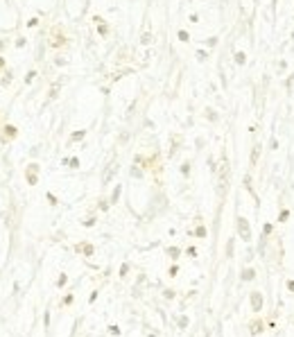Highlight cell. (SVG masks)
<instances>
[{
    "label": "cell",
    "instance_id": "obj_9",
    "mask_svg": "<svg viewBox=\"0 0 294 337\" xmlns=\"http://www.w3.org/2000/svg\"><path fill=\"white\" fill-rule=\"evenodd\" d=\"M235 59H238V63H244V54H242V52H238V54H235Z\"/></svg>",
    "mask_w": 294,
    "mask_h": 337
},
{
    "label": "cell",
    "instance_id": "obj_11",
    "mask_svg": "<svg viewBox=\"0 0 294 337\" xmlns=\"http://www.w3.org/2000/svg\"><path fill=\"white\" fill-rule=\"evenodd\" d=\"M68 303H72V294H68L66 299H63V305H68Z\"/></svg>",
    "mask_w": 294,
    "mask_h": 337
},
{
    "label": "cell",
    "instance_id": "obj_4",
    "mask_svg": "<svg viewBox=\"0 0 294 337\" xmlns=\"http://www.w3.org/2000/svg\"><path fill=\"white\" fill-rule=\"evenodd\" d=\"M66 281H68V276H66V274H61V276H59V281H57V285H66Z\"/></svg>",
    "mask_w": 294,
    "mask_h": 337
},
{
    "label": "cell",
    "instance_id": "obj_12",
    "mask_svg": "<svg viewBox=\"0 0 294 337\" xmlns=\"http://www.w3.org/2000/svg\"><path fill=\"white\" fill-rule=\"evenodd\" d=\"M287 287H290V292H294V281H290V283H287Z\"/></svg>",
    "mask_w": 294,
    "mask_h": 337
},
{
    "label": "cell",
    "instance_id": "obj_3",
    "mask_svg": "<svg viewBox=\"0 0 294 337\" xmlns=\"http://www.w3.org/2000/svg\"><path fill=\"white\" fill-rule=\"evenodd\" d=\"M253 276H256V272H253V269H244V272H242V281H251Z\"/></svg>",
    "mask_w": 294,
    "mask_h": 337
},
{
    "label": "cell",
    "instance_id": "obj_7",
    "mask_svg": "<svg viewBox=\"0 0 294 337\" xmlns=\"http://www.w3.org/2000/svg\"><path fill=\"white\" fill-rule=\"evenodd\" d=\"M287 220V210H281V215H278V222H285Z\"/></svg>",
    "mask_w": 294,
    "mask_h": 337
},
{
    "label": "cell",
    "instance_id": "obj_13",
    "mask_svg": "<svg viewBox=\"0 0 294 337\" xmlns=\"http://www.w3.org/2000/svg\"><path fill=\"white\" fill-rule=\"evenodd\" d=\"M0 66H2V57H0Z\"/></svg>",
    "mask_w": 294,
    "mask_h": 337
},
{
    "label": "cell",
    "instance_id": "obj_2",
    "mask_svg": "<svg viewBox=\"0 0 294 337\" xmlns=\"http://www.w3.org/2000/svg\"><path fill=\"white\" fill-rule=\"evenodd\" d=\"M251 305H253V310H256V312L262 308V299H260V292H251Z\"/></svg>",
    "mask_w": 294,
    "mask_h": 337
},
{
    "label": "cell",
    "instance_id": "obj_10",
    "mask_svg": "<svg viewBox=\"0 0 294 337\" xmlns=\"http://www.w3.org/2000/svg\"><path fill=\"white\" fill-rule=\"evenodd\" d=\"M109 330H111V335H120V328H118V326H111Z\"/></svg>",
    "mask_w": 294,
    "mask_h": 337
},
{
    "label": "cell",
    "instance_id": "obj_1",
    "mask_svg": "<svg viewBox=\"0 0 294 337\" xmlns=\"http://www.w3.org/2000/svg\"><path fill=\"white\" fill-rule=\"evenodd\" d=\"M238 231H240V238H242L244 242L251 240V229H249V222H247L244 217H238Z\"/></svg>",
    "mask_w": 294,
    "mask_h": 337
},
{
    "label": "cell",
    "instance_id": "obj_5",
    "mask_svg": "<svg viewBox=\"0 0 294 337\" xmlns=\"http://www.w3.org/2000/svg\"><path fill=\"white\" fill-rule=\"evenodd\" d=\"M77 251H84V253H93V247H88V244H86V247H77Z\"/></svg>",
    "mask_w": 294,
    "mask_h": 337
},
{
    "label": "cell",
    "instance_id": "obj_6",
    "mask_svg": "<svg viewBox=\"0 0 294 337\" xmlns=\"http://www.w3.org/2000/svg\"><path fill=\"white\" fill-rule=\"evenodd\" d=\"M269 233H271V224L262 226V238H265V235H269Z\"/></svg>",
    "mask_w": 294,
    "mask_h": 337
},
{
    "label": "cell",
    "instance_id": "obj_8",
    "mask_svg": "<svg viewBox=\"0 0 294 337\" xmlns=\"http://www.w3.org/2000/svg\"><path fill=\"white\" fill-rule=\"evenodd\" d=\"M167 253H170L172 258H177V256H179V249H174V247H172V249H167Z\"/></svg>",
    "mask_w": 294,
    "mask_h": 337
}]
</instances>
